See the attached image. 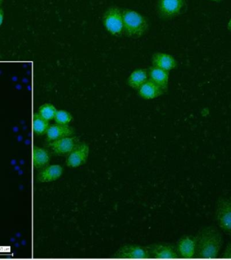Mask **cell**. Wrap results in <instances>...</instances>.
<instances>
[{
	"label": "cell",
	"instance_id": "cell-1",
	"mask_svg": "<svg viewBox=\"0 0 231 260\" xmlns=\"http://www.w3.org/2000/svg\"><path fill=\"white\" fill-rule=\"evenodd\" d=\"M196 257L214 259L218 257L223 243L222 234L214 226L204 228L196 236Z\"/></svg>",
	"mask_w": 231,
	"mask_h": 260
},
{
	"label": "cell",
	"instance_id": "cell-2",
	"mask_svg": "<svg viewBox=\"0 0 231 260\" xmlns=\"http://www.w3.org/2000/svg\"><path fill=\"white\" fill-rule=\"evenodd\" d=\"M124 35L127 38L137 39L147 34L149 20L135 10L123 9Z\"/></svg>",
	"mask_w": 231,
	"mask_h": 260
},
{
	"label": "cell",
	"instance_id": "cell-3",
	"mask_svg": "<svg viewBox=\"0 0 231 260\" xmlns=\"http://www.w3.org/2000/svg\"><path fill=\"white\" fill-rule=\"evenodd\" d=\"M103 26L107 31L115 37L123 36L124 35L123 9L118 6H110L103 14Z\"/></svg>",
	"mask_w": 231,
	"mask_h": 260
},
{
	"label": "cell",
	"instance_id": "cell-4",
	"mask_svg": "<svg viewBox=\"0 0 231 260\" xmlns=\"http://www.w3.org/2000/svg\"><path fill=\"white\" fill-rule=\"evenodd\" d=\"M186 6V0H158L156 12L161 19L171 20L183 13Z\"/></svg>",
	"mask_w": 231,
	"mask_h": 260
},
{
	"label": "cell",
	"instance_id": "cell-5",
	"mask_svg": "<svg viewBox=\"0 0 231 260\" xmlns=\"http://www.w3.org/2000/svg\"><path fill=\"white\" fill-rule=\"evenodd\" d=\"M216 219L222 231L231 235V201L230 199L220 197L216 202Z\"/></svg>",
	"mask_w": 231,
	"mask_h": 260
},
{
	"label": "cell",
	"instance_id": "cell-6",
	"mask_svg": "<svg viewBox=\"0 0 231 260\" xmlns=\"http://www.w3.org/2000/svg\"><path fill=\"white\" fill-rule=\"evenodd\" d=\"M114 257L121 259H143L151 258L147 247L137 245L124 246L118 250Z\"/></svg>",
	"mask_w": 231,
	"mask_h": 260
},
{
	"label": "cell",
	"instance_id": "cell-7",
	"mask_svg": "<svg viewBox=\"0 0 231 260\" xmlns=\"http://www.w3.org/2000/svg\"><path fill=\"white\" fill-rule=\"evenodd\" d=\"M79 141L78 137L70 136L51 141L48 146L57 155H64L70 154L80 144Z\"/></svg>",
	"mask_w": 231,
	"mask_h": 260
},
{
	"label": "cell",
	"instance_id": "cell-8",
	"mask_svg": "<svg viewBox=\"0 0 231 260\" xmlns=\"http://www.w3.org/2000/svg\"><path fill=\"white\" fill-rule=\"evenodd\" d=\"M89 148L87 144L80 143L68 154L66 166L70 168H77L86 162L88 158Z\"/></svg>",
	"mask_w": 231,
	"mask_h": 260
},
{
	"label": "cell",
	"instance_id": "cell-9",
	"mask_svg": "<svg viewBox=\"0 0 231 260\" xmlns=\"http://www.w3.org/2000/svg\"><path fill=\"white\" fill-rule=\"evenodd\" d=\"M150 257L154 259H176L180 257L177 250L168 245H151L147 247Z\"/></svg>",
	"mask_w": 231,
	"mask_h": 260
},
{
	"label": "cell",
	"instance_id": "cell-10",
	"mask_svg": "<svg viewBox=\"0 0 231 260\" xmlns=\"http://www.w3.org/2000/svg\"><path fill=\"white\" fill-rule=\"evenodd\" d=\"M196 237L186 236L181 238L177 244V251L180 257L191 259L196 255Z\"/></svg>",
	"mask_w": 231,
	"mask_h": 260
},
{
	"label": "cell",
	"instance_id": "cell-11",
	"mask_svg": "<svg viewBox=\"0 0 231 260\" xmlns=\"http://www.w3.org/2000/svg\"><path fill=\"white\" fill-rule=\"evenodd\" d=\"M74 134V129L68 125L62 124H54L50 125L47 131V140L48 142L61 139L66 137H70Z\"/></svg>",
	"mask_w": 231,
	"mask_h": 260
},
{
	"label": "cell",
	"instance_id": "cell-12",
	"mask_svg": "<svg viewBox=\"0 0 231 260\" xmlns=\"http://www.w3.org/2000/svg\"><path fill=\"white\" fill-rule=\"evenodd\" d=\"M152 66L170 71L178 66L177 61L171 55L162 52H156L151 58Z\"/></svg>",
	"mask_w": 231,
	"mask_h": 260
},
{
	"label": "cell",
	"instance_id": "cell-13",
	"mask_svg": "<svg viewBox=\"0 0 231 260\" xmlns=\"http://www.w3.org/2000/svg\"><path fill=\"white\" fill-rule=\"evenodd\" d=\"M148 79L153 81L165 92L168 90L169 82V71L152 66L147 69Z\"/></svg>",
	"mask_w": 231,
	"mask_h": 260
},
{
	"label": "cell",
	"instance_id": "cell-14",
	"mask_svg": "<svg viewBox=\"0 0 231 260\" xmlns=\"http://www.w3.org/2000/svg\"><path fill=\"white\" fill-rule=\"evenodd\" d=\"M165 93L156 83L149 79L138 89V94L143 99L151 100L161 96Z\"/></svg>",
	"mask_w": 231,
	"mask_h": 260
},
{
	"label": "cell",
	"instance_id": "cell-15",
	"mask_svg": "<svg viewBox=\"0 0 231 260\" xmlns=\"http://www.w3.org/2000/svg\"><path fill=\"white\" fill-rule=\"evenodd\" d=\"M63 173V169L58 165H53L43 169L38 173L37 179L40 182H50L58 180Z\"/></svg>",
	"mask_w": 231,
	"mask_h": 260
},
{
	"label": "cell",
	"instance_id": "cell-16",
	"mask_svg": "<svg viewBox=\"0 0 231 260\" xmlns=\"http://www.w3.org/2000/svg\"><path fill=\"white\" fill-rule=\"evenodd\" d=\"M148 79L147 69H136L127 79V84L133 89H139Z\"/></svg>",
	"mask_w": 231,
	"mask_h": 260
},
{
	"label": "cell",
	"instance_id": "cell-17",
	"mask_svg": "<svg viewBox=\"0 0 231 260\" xmlns=\"http://www.w3.org/2000/svg\"><path fill=\"white\" fill-rule=\"evenodd\" d=\"M32 156H33L32 157L33 166L35 168H44L50 161V155H49L48 152L44 148L34 146Z\"/></svg>",
	"mask_w": 231,
	"mask_h": 260
},
{
	"label": "cell",
	"instance_id": "cell-18",
	"mask_svg": "<svg viewBox=\"0 0 231 260\" xmlns=\"http://www.w3.org/2000/svg\"><path fill=\"white\" fill-rule=\"evenodd\" d=\"M50 124L48 120L44 119L38 113H34L32 120V129L36 135H44L47 133Z\"/></svg>",
	"mask_w": 231,
	"mask_h": 260
},
{
	"label": "cell",
	"instance_id": "cell-19",
	"mask_svg": "<svg viewBox=\"0 0 231 260\" xmlns=\"http://www.w3.org/2000/svg\"><path fill=\"white\" fill-rule=\"evenodd\" d=\"M57 111L58 110L52 104L46 103L41 106L40 109H38V113L49 121L54 119Z\"/></svg>",
	"mask_w": 231,
	"mask_h": 260
},
{
	"label": "cell",
	"instance_id": "cell-20",
	"mask_svg": "<svg viewBox=\"0 0 231 260\" xmlns=\"http://www.w3.org/2000/svg\"><path fill=\"white\" fill-rule=\"evenodd\" d=\"M72 119L73 117L71 114L64 110L57 111L54 117L56 123L62 124V125H68V123L72 121Z\"/></svg>",
	"mask_w": 231,
	"mask_h": 260
},
{
	"label": "cell",
	"instance_id": "cell-21",
	"mask_svg": "<svg viewBox=\"0 0 231 260\" xmlns=\"http://www.w3.org/2000/svg\"><path fill=\"white\" fill-rule=\"evenodd\" d=\"M222 257L231 259V243H228L225 248L224 251L222 254Z\"/></svg>",
	"mask_w": 231,
	"mask_h": 260
},
{
	"label": "cell",
	"instance_id": "cell-22",
	"mask_svg": "<svg viewBox=\"0 0 231 260\" xmlns=\"http://www.w3.org/2000/svg\"><path fill=\"white\" fill-rule=\"evenodd\" d=\"M4 19V10L0 8V26H2V23H3Z\"/></svg>",
	"mask_w": 231,
	"mask_h": 260
},
{
	"label": "cell",
	"instance_id": "cell-23",
	"mask_svg": "<svg viewBox=\"0 0 231 260\" xmlns=\"http://www.w3.org/2000/svg\"><path fill=\"white\" fill-rule=\"evenodd\" d=\"M227 28H228V29L231 31V18L230 20H229L228 26H227Z\"/></svg>",
	"mask_w": 231,
	"mask_h": 260
},
{
	"label": "cell",
	"instance_id": "cell-24",
	"mask_svg": "<svg viewBox=\"0 0 231 260\" xmlns=\"http://www.w3.org/2000/svg\"><path fill=\"white\" fill-rule=\"evenodd\" d=\"M210 1L216 2V3H220V2H222V0H210Z\"/></svg>",
	"mask_w": 231,
	"mask_h": 260
},
{
	"label": "cell",
	"instance_id": "cell-25",
	"mask_svg": "<svg viewBox=\"0 0 231 260\" xmlns=\"http://www.w3.org/2000/svg\"><path fill=\"white\" fill-rule=\"evenodd\" d=\"M2 2H3V0H0V7H1Z\"/></svg>",
	"mask_w": 231,
	"mask_h": 260
},
{
	"label": "cell",
	"instance_id": "cell-26",
	"mask_svg": "<svg viewBox=\"0 0 231 260\" xmlns=\"http://www.w3.org/2000/svg\"><path fill=\"white\" fill-rule=\"evenodd\" d=\"M230 201H231V197H230Z\"/></svg>",
	"mask_w": 231,
	"mask_h": 260
}]
</instances>
